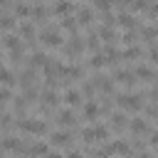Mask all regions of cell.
Returning <instances> with one entry per match:
<instances>
[{"label": "cell", "instance_id": "6da1fadb", "mask_svg": "<svg viewBox=\"0 0 158 158\" xmlns=\"http://www.w3.org/2000/svg\"><path fill=\"white\" fill-rule=\"evenodd\" d=\"M40 37H42V44H44L47 49H54V47H62V44H64V40H62V30L54 27V25L44 27Z\"/></svg>", "mask_w": 158, "mask_h": 158}, {"label": "cell", "instance_id": "7a4b0ae2", "mask_svg": "<svg viewBox=\"0 0 158 158\" xmlns=\"http://www.w3.org/2000/svg\"><path fill=\"white\" fill-rule=\"evenodd\" d=\"M116 104L123 111H141L143 109V96L141 94H118L116 96Z\"/></svg>", "mask_w": 158, "mask_h": 158}, {"label": "cell", "instance_id": "3957f363", "mask_svg": "<svg viewBox=\"0 0 158 158\" xmlns=\"http://www.w3.org/2000/svg\"><path fill=\"white\" fill-rule=\"evenodd\" d=\"M17 126H20V131H25V133H30V136H42V133H47V123L40 121V118H22V121H17Z\"/></svg>", "mask_w": 158, "mask_h": 158}, {"label": "cell", "instance_id": "277c9868", "mask_svg": "<svg viewBox=\"0 0 158 158\" xmlns=\"http://www.w3.org/2000/svg\"><path fill=\"white\" fill-rule=\"evenodd\" d=\"M81 136H84V141L86 143H94V141H106L109 138V126H104V123H96V126H91V128H81Z\"/></svg>", "mask_w": 158, "mask_h": 158}, {"label": "cell", "instance_id": "5b68a950", "mask_svg": "<svg viewBox=\"0 0 158 158\" xmlns=\"http://www.w3.org/2000/svg\"><path fill=\"white\" fill-rule=\"evenodd\" d=\"M2 47H5V49L12 54V57H20V54H22V40H20L17 35H5Z\"/></svg>", "mask_w": 158, "mask_h": 158}, {"label": "cell", "instance_id": "8992f818", "mask_svg": "<svg viewBox=\"0 0 158 158\" xmlns=\"http://www.w3.org/2000/svg\"><path fill=\"white\" fill-rule=\"evenodd\" d=\"M77 25H89L94 20V7L91 5H77Z\"/></svg>", "mask_w": 158, "mask_h": 158}, {"label": "cell", "instance_id": "52a82bcc", "mask_svg": "<svg viewBox=\"0 0 158 158\" xmlns=\"http://www.w3.org/2000/svg\"><path fill=\"white\" fill-rule=\"evenodd\" d=\"M128 151H131V148H128V143H126V141H121V138L109 141V143H106V148H104V153H106V156H111V153H116V156H118V153H121V156H126Z\"/></svg>", "mask_w": 158, "mask_h": 158}, {"label": "cell", "instance_id": "ba28073f", "mask_svg": "<svg viewBox=\"0 0 158 158\" xmlns=\"http://www.w3.org/2000/svg\"><path fill=\"white\" fill-rule=\"evenodd\" d=\"M114 84H121V86H133L136 84V74L128 72V69H118L114 74Z\"/></svg>", "mask_w": 158, "mask_h": 158}, {"label": "cell", "instance_id": "9c48e42d", "mask_svg": "<svg viewBox=\"0 0 158 158\" xmlns=\"http://www.w3.org/2000/svg\"><path fill=\"white\" fill-rule=\"evenodd\" d=\"M49 146H57V148H67V146H72V136H69L67 131H54V133L49 136Z\"/></svg>", "mask_w": 158, "mask_h": 158}, {"label": "cell", "instance_id": "30bf717a", "mask_svg": "<svg viewBox=\"0 0 158 158\" xmlns=\"http://www.w3.org/2000/svg\"><path fill=\"white\" fill-rule=\"evenodd\" d=\"M22 151H25L30 158H37V156H47V153H49V143H40V141H35V143L25 146Z\"/></svg>", "mask_w": 158, "mask_h": 158}, {"label": "cell", "instance_id": "8fae6325", "mask_svg": "<svg viewBox=\"0 0 158 158\" xmlns=\"http://www.w3.org/2000/svg\"><path fill=\"white\" fill-rule=\"evenodd\" d=\"M81 111H84V118H96L99 114H101V106H99V101H94V99H89V101H84V106H81Z\"/></svg>", "mask_w": 158, "mask_h": 158}, {"label": "cell", "instance_id": "7c38bea8", "mask_svg": "<svg viewBox=\"0 0 158 158\" xmlns=\"http://www.w3.org/2000/svg\"><path fill=\"white\" fill-rule=\"evenodd\" d=\"M133 74H136V79H143V81H153V79H156V69H151V67H146V64H138Z\"/></svg>", "mask_w": 158, "mask_h": 158}, {"label": "cell", "instance_id": "4fadbf2b", "mask_svg": "<svg viewBox=\"0 0 158 158\" xmlns=\"http://www.w3.org/2000/svg\"><path fill=\"white\" fill-rule=\"evenodd\" d=\"M109 126H111V128H118V131H121V128H126V126H128V121H126V114H123V111H114V114H111V121H109Z\"/></svg>", "mask_w": 158, "mask_h": 158}, {"label": "cell", "instance_id": "5bb4252c", "mask_svg": "<svg viewBox=\"0 0 158 158\" xmlns=\"http://www.w3.org/2000/svg\"><path fill=\"white\" fill-rule=\"evenodd\" d=\"M128 128H131L133 133H138V136L148 133V123H146V118H131V121H128Z\"/></svg>", "mask_w": 158, "mask_h": 158}, {"label": "cell", "instance_id": "9a60e30c", "mask_svg": "<svg viewBox=\"0 0 158 158\" xmlns=\"http://www.w3.org/2000/svg\"><path fill=\"white\" fill-rule=\"evenodd\" d=\"M64 101H67V106L81 104V91H79V89H67V91H64Z\"/></svg>", "mask_w": 158, "mask_h": 158}, {"label": "cell", "instance_id": "2e32d148", "mask_svg": "<svg viewBox=\"0 0 158 158\" xmlns=\"http://www.w3.org/2000/svg\"><path fill=\"white\" fill-rule=\"evenodd\" d=\"M118 25L126 27V30H133L138 22H136V17H133L131 12H118Z\"/></svg>", "mask_w": 158, "mask_h": 158}, {"label": "cell", "instance_id": "e0dca14e", "mask_svg": "<svg viewBox=\"0 0 158 158\" xmlns=\"http://www.w3.org/2000/svg\"><path fill=\"white\" fill-rule=\"evenodd\" d=\"M17 30H20V35H22L25 40H32V37H35V25H32V20H22Z\"/></svg>", "mask_w": 158, "mask_h": 158}, {"label": "cell", "instance_id": "ac0fdd59", "mask_svg": "<svg viewBox=\"0 0 158 158\" xmlns=\"http://www.w3.org/2000/svg\"><path fill=\"white\" fill-rule=\"evenodd\" d=\"M81 49H84V42L74 35V37L67 42V54H69V57H74V54H77V52H81Z\"/></svg>", "mask_w": 158, "mask_h": 158}, {"label": "cell", "instance_id": "d6986e66", "mask_svg": "<svg viewBox=\"0 0 158 158\" xmlns=\"http://www.w3.org/2000/svg\"><path fill=\"white\" fill-rule=\"evenodd\" d=\"M52 10H54L57 15H64V17H69V12H72V10H77V5H72V2H57Z\"/></svg>", "mask_w": 158, "mask_h": 158}, {"label": "cell", "instance_id": "ffe728a7", "mask_svg": "<svg viewBox=\"0 0 158 158\" xmlns=\"http://www.w3.org/2000/svg\"><path fill=\"white\" fill-rule=\"evenodd\" d=\"M12 81H15V77H12V72L7 69V67H0V84L7 89V86H12Z\"/></svg>", "mask_w": 158, "mask_h": 158}, {"label": "cell", "instance_id": "44dd1931", "mask_svg": "<svg viewBox=\"0 0 158 158\" xmlns=\"http://www.w3.org/2000/svg\"><path fill=\"white\" fill-rule=\"evenodd\" d=\"M2 148H7V151H20V148H25L17 138H12V136H7V138H2V143H0Z\"/></svg>", "mask_w": 158, "mask_h": 158}, {"label": "cell", "instance_id": "7402d4cb", "mask_svg": "<svg viewBox=\"0 0 158 158\" xmlns=\"http://www.w3.org/2000/svg\"><path fill=\"white\" fill-rule=\"evenodd\" d=\"M17 27V20L12 15H0V30H15Z\"/></svg>", "mask_w": 158, "mask_h": 158}, {"label": "cell", "instance_id": "603a6c76", "mask_svg": "<svg viewBox=\"0 0 158 158\" xmlns=\"http://www.w3.org/2000/svg\"><path fill=\"white\" fill-rule=\"evenodd\" d=\"M57 121H59L62 126H69V123H74V114H72V109H64V111H59Z\"/></svg>", "mask_w": 158, "mask_h": 158}, {"label": "cell", "instance_id": "cb8c5ba5", "mask_svg": "<svg viewBox=\"0 0 158 158\" xmlns=\"http://www.w3.org/2000/svg\"><path fill=\"white\" fill-rule=\"evenodd\" d=\"M42 99H44V104H47V106L59 104V94H57V91H52V89H47V91L42 94Z\"/></svg>", "mask_w": 158, "mask_h": 158}, {"label": "cell", "instance_id": "d4e9b609", "mask_svg": "<svg viewBox=\"0 0 158 158\" xmlns=\"http://www.w3.org/2000/svg\"><path fill=\"white\" fill-rule=\"evenodd\" d=\"M62 27H64V30H69V32H77V27H79V25H77V20L69 15V17H62Z\"/></svg>", "mask_w": 158, "mask_h": 158}, {"label": "cell", "instance_id": "484cf974", "mask_svg": "<svg viewBox=\"0 0 158 158\" xmlns=\"http://www.w3.org/2000/svg\"><path fill=\"white\" fill-rule=\"evenodd\" d=\"M106 62H104V57H101V52H96L94 57H91V62H89V67H104Z\"/></svg>", "mask_w": 158, "mask_h": 158}, {"label": "cell", "instance_id": "4316f807", "mask_svg": "<svg viewBox=\"0 0 158 158\" xmlns=\"http://www.w3.org/2000/svg\"><path fill=\"white\" fill-rule=\"evenodd\" d=\"M138 54H141V49H138V47H128L126 52H121V57H138Z\"/></svg>", "mask_w": 158, "mask_h": 158}, {"label": "cell", "instance_id": "83f0119b", "mask_svg": "<svg viewBox=\"0 0 158 158\" xmlns=\"http://www.w3.org/2000/svg\"><path fill=\"white\" fill-rule=\"evenodd\" d=\"M7 99H10V91H7L5 86H0V104H5Z\"/></svg>", "mask_w": 158, "mask_h": 158}, {"label": "cell", "instance_id": "f1b7e54d", "mask_svg": "<svg viewBox=\"0 0 158 158\" xmlns=\"http://www.w3.org/2000/svg\"><path fill=\"white\" fill-rule=\"evenodd\" d=\"M148 143H151L153 148H158V131H153V133H151V141H148Z\"/></svg>", "mask_w": 158, "mask_h": 158}, {"label": "cell", "instance_id": "f546056e", "mask_svg": "<svg viewBox=\"0 0 158 158\" xmlns=\"http://www.w3.org/2000/svg\"><path fill=\"white\" fill-rule=\"evenodd\" d=\"M44 158H64V156H62V153H59V151H49V153H47V156H44Z\"/></svg>", "mask_w": 158, "mask_h": 158}, {"label": "cell", "instance_id": "4dcf8cb0", "mask_svg": "<svg viewBox=\"0 0 158 158\" xmlns=\"http://www.w3.org/2000/svg\"><path fill=\"white\" fill-rule=\"evenodd\" d=\"M151 99H153V101H158V84L151 89Z\"/></svg>", "mask_w": 158, "mask_h": 158}, {"label": "cell", "instance_id": "1f68e13d", "mask_svg": "<svg viewBox=\"0 0 158 158\" xmlns=\"http://www.w3.org/2000/svg\"><path fill=\"white\" fill-rule=\"evenodd\" d=\"M151 59H153V62L158 64V49H151Z\"/></svg>", "mask_w": 158, "mask_h": 158}, {"label": "cell", "instance_id": "d6a6232c", "mask_svg": "<svg viewBox=\"0 0 158 158\" xmlns=\"http://www.w3.org/2000/svg\"><path fill=\"white\" fill-rule=\"evenodd\" d=\"M67 158H84V156H81V153H79V151H72V153H69V156H67Z\"/></svg>", "mask_w": 158, "mask_h": 158}, {"label": "cell", "instance_id": "836d02e7", "mask_svg": "<svg viewBox=\"0 0 158 158\" xmlns=\"http://www.w3.org/2000/svg\"><path fill=\"white\" fill-rule=\"evenodd\" d=\"M138 158H151V153H141V156H138Z\"/></svg>", "mask_w": 158, "mask_h": 158}]
</instances>
